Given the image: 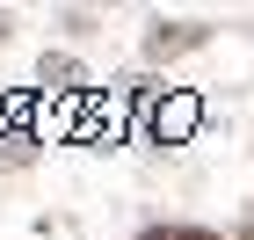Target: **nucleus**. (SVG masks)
<instances>
[{
	"instance_id": "obj_1",
	"label": "nucleus",
	"mask_w": 254,
	"mask_h": 240,
	"mask_svg": "<svg viewBox=\"0 0 254 240\" xmlns=\"http://www.w3.org/2000/svg\"><path fill=\"white\" fill-rule=\"evenodd\" d=\"M211 44V22H167L160 15L153 29H145V66H175V59H189V51H203Z\"/></svg>"
},
{
	"instance_id": "obj_2",
	"label": "nucleus",
	"mask_w": 254,
	"mask_h": 240,
	"mask_svg": "<svg viewBox=\"0 0 254 240\" xmlns=\"http://www.w3.org/2000/svg\"><path fill=\"white\" fill-rule=\"evenodd\" d=\"M196 124H203V102L189 95V87H167V95L153 102V139H167V146H182L196 131Z\"/></svg>"
},
{
	"instance_id": "obj_3",
	"label": "nucleus",
	"mask_w": 254,
	"mask_h": 240,
	"mask_svg": "<svg viewBox=\"0 0 254 240\" xmlns=\"http://www.w3.org/2000/svg\"><path fill=\"white\" fill-rule=\"evenodd\" d=\"M37 87L51 102H80V95H87V66H80L73 51H44V59H37Z\"/></svg>"
},
{
	"instance_id": "obj_4",
	"label": "nucleus",
	"mask_w": 254,
	"mask_h": 240,
	"mask_svg": "<svg viewBox=\"0 0 254 240\" xmlns=\"http://www.w3.org/2000/svg\"><path fill=\"white\" fill-rule=\"evenodd\" d=\"M29 160H37V131L7 124V131H0V167H29Z\"/></svg>"
},
{
	"instance_id": "obj_5",
	"label": "nucleus",
	"mask_w": 254,
	"mask_h": 240,
	"mask_svg": "<svg viewBox=\"0 0 254 240\" xmlns=\"http://www.w3.org/2000/svg\"><path fill=\"white\" fill-rule=\"evenodd\" d=\"M138 240H225V233H211V226H153V233H138Z\"/></svg>"
},
{
	"instance_id": "obj_6",
	"label": "nucleus",
	"mask_w": 254,
	"mask_h": 240,
	"mask_svg": "<svg viewBox=\"0 0 254 240\" xmlns=\"http://www.w3.org/2000/svg\"><path fill=\"white\" fill-rule=\"evenodd\" d=\"M7 37H15V15H7V7H0V44H7Z\"/></svg>"
},
{
	"instance_id": "obj_7",
	"label": "nucleus",
	"mask_w": 254,
	"mask_h": 240,
	"mask_svg": "<svg viewBox=\"0 0 254 240\" xmlns=\"http://www.w3.org/2000/svg\"><path fill=\"white\" fill-rule=\"evenodd\" d=\"M240 240H254V226H240Z\"/></svg>"
}]
</instances>
